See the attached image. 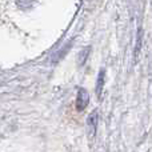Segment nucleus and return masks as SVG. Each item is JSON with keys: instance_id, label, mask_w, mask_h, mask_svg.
I'll return each mask as SVG.
<instances>
[{"instance_id": "nucleus-1", "label": "nucleus", "mask_w": 152, "mask_h": 152, "mask_svg": "<svg viewBox=\"0 0 152 152\" xmlns=\"http://www.w3.org/2000/svg\"><path fill=\"white\" fill-rule=\"evenodd\" d=\"M88 102H89V94L84 88H80L79 89V94H77V105H76L77 110L83 111L84 108L88 105Z\"/></svg>"}, {"instance_id": "nucleus-2", "label": "nucleus", "mask_w": 152, "mask_h": 152, "mask_svg": "<svg viewBox=\"0 0 152 152\" xmlns=\"http://www.w3.org/2000/svg\"><path fill=\"white\" fill-rule=\"evenodd\" d=\"M88 127H92V129H91L89 134L94 136L95 131H96V127H97V113H96V111H94L92 115L88 118Z\"/></svg>"}, {"instance_id": "nucleus-3", "label": "nucleus", "mask_w": 152, "mask_h": 152, "mask_svg": "<svg viewBox=\"0 0 152 152\" xmlns=\"http://www.w3.org/2000/svg\"><path fill=\"white\" fill-rule=\"evenodd\" d=\"M103 81H104V71H102V74H99V83H97V95L100 96V94H102V84Z\"/></svg>"}]
</instances>
